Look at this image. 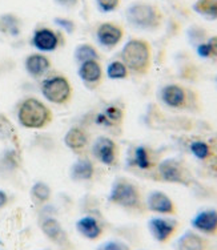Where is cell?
<instances>
[{"label": "cell", "mask_w": 217, "mask_h": 250, "mask_svg": "<svg viewBox=\"0 0 217 250\" xmlns=\"http://www.w3.org/2000/svg\"><path fill=\"white\" fill-rule=\"evenodd\" d=\"M40 91L45 100L56 105H65L73 97L72 84L63 75H53L47 77L42 83Z\"/></svg>", "instance_id": "5b68a950"}, {"label": "cell", "mask_w": 217, "mask_h": 250, "mask_svg": "<svg viewBox=\"0 0 217 250\" xmlns=\"http://www.w3.org/2000/svg\"><path fill=\"white\" fill-rule=\"evenodd\" d=\"M73 58L79 64H82L84 62H89V60H97L100 62V52L99 49L91 43H82L77 45L75 48V53H73Z\"/></svg>", "instance_id": "cb8c5ba5"}, {"label": "cell", "mask_w": 217, "mask_h": 250, "mask_svg": "<svg viewBox=\"0 0 217 250\" xmlns=\"http://www.w3.org/2000/svg\"><path fill=\"white\" fill-rule=\"evenodd\" d=\"M40 229L43 234L49 241H52L55 245L60 250H72L73 246L71 244L69 236L63 225L53 217H45L40 222Z\"/></svg>", "instance_id": "8fae6325"}, {"label": "cell", "mask_w": 217, "mask_h": 250, "mask_svg": "<svg viewBox=\"0 0 217 250\" xmlns=\"http://www.w3.org/2000/svg\"><path fill=\"white\" fill-rule=\"evenodd\" d=\"M77 233L89 241L100 240L104 234V229L100 221L93 216L80 217L75 224Z\"/></svg>", "instance_id": "e0dca14e"}, {"label": "cell", "mask_w": 217, "mask_h": 250, "mask_svg": "<svg viewBox=\"0 0 217 250\" xmlns=\"http://www.w3.org/2000/svg\"><path fill=\"white\" fill-rule=\"evenodd\" d=\"M176 250H211V241L196 230H187L177 238Z\"/></svg>", "instance_id": "2e32d148"}, {"label": "cell", "mask_w": 217, "mask_h": 250, "mask_svg": "<svg viewBox=\"0 0 217 250\" xmlns=\"http://www.w3.org/2000/svg\"><path fill=\"white\" fill-rule=\"evenodd\" d=\"M191 225L193 230L201 233L203 236H217V209L208 208L197 212L191 220Z\"/></svg>", "instance_id": "4fadbf2b"}, {"label": "cell", "mask_w": 217, "mask_h": 250, "mask_svg": "<svg viewBox=\"0 0 217 250\" xmlns=\"http://www.w3.org/2000/svg\"><path fill=\"white\" fill-rule=\"evenodd\" d=\"M120 4L121 0H96L97 8L104 14L115 12L116 10H119Z\"/></svg>", "instance_id": "f1b7e54d"}, {"label": "cell", "mask_w": 217, "mask_h": 250, "mask_svg": "<svg viewBox=\"0 0 217 250\" xmlns=\"http://www.w3.org/2000/svg\"><path fill=\"white\" fill-rule=\"evenodd\" d=\"M55 24L60 27V28L68 32V34H72L75 32V28H76V25L73 23L71 19H67V18H55Z\"/></svg>", "instance_id": "f546056e"}, {"label": "cell", "mask_w": 217, "mask_h": 250, "mask_svg": "<svg viewBox=\"0 0 217 250\" xmlns=\"http://www.w3.org/2000/svg\"><path fill=\"white\" fill-rule=\"evenodd\" d=\"M93 176H95V165L88 159H77L69 168V177L76 183L91 181Z\"/></svg>", "instance_id": "7402d4cb"}, {"label": "cell", "mask_w": 217, "mask_h": 250, "mask_svg": "<svg viewBox=\"0 0 217 250\" xmlns=\"http://www.w3.org/2000/svg\"><path fill=\"white\" fill-rule=\"evenodd\" d=\"M191 153L200 161H209L213 157V148L212 145L203 141V140H196L192 144L189 145Z\"/></svg>", "instance_id": "484cf974"}, {"label": "cell", "mask_w": 217, "mask_h": 250, "mask_svg": "<svg viewBox=\"0 0 217 250\" xmlns=\"http://www.w3.org/2000/svg\"><path fill=\"white\" fill-rule=\"evenodd\" d=\"M126 119V112L119 105H108L102 112H99L95 119V123L106 128L120 126Z\"/></svg>", "instance_id": "ffe728a7"}, {"label": "cell", "mask_w": 217, "mask_h": 250, "mask_svg": "<svg viewBox=\"0 0 217 250\" xmlns=\"http://www.w3.org/2000/svg\"><path fill=\"white\" fill-rule=\"evenodd\" d=\"M207 45L209 49V59H216L217 60V35L209 36L207 39Z\"/></svg>", "instance_id": "d6a6232c"}, {"label": "cell", "mask_w": 217, "mask_h": 250, "mask_svg": "<svg viewBox=\"0 0 217 250\" xmlns=\"http://www.w3.org/2000/svg\"><path fill=\"white\" fill-rule=\"evenodd\" d=\"M108 201L112 205L123 208L130 212L141 213L147 209L145 198L143 197L140 188L126 177L115 178L108 193Z\"/></svg>", "instance_id": "3957f363"}, {"label": "cell", "mask_w": 217, "mask_h": 250, "mask_svg": "<svg viewBox=\"0 0 217 250\" xmlns=\"http://www.w3.org/2000/svg\"><path fill=\"white\" fill-rule=\"evenodd\" d=\"M59 7H63L65 10H73V8H76L79 3H80V0H53Z\"/></svg>", "instance_id": "836d02e7"}, {"label": "cell", "mask_w": 217, "mask_h": 250, "mask_svg": "<svg viewBox=\"0 0 217 250\" xmlns=\"http://www.w3.org/2000/svg\"><path fill=\"white\" fill-rule=\"evenodd\" d=\"M31 43L39 52L47 53L53 52L59 48L60 39L53 29L48 28V27H42L35 31L32 39H31Z\"/></svg>", "instance_id": "9a60e30c"}, {"label": "cell", "mask_w": 217, "mask_h": 250, "mask_svg": "<svg viewBox=\"0 0 217 250\" xmlns=\"http://www.w3.org/2000/svg\"><path fill=\"white\" fill-rule=\"evenodd\" d=\"M215 82H216V85H217V76H216V79H215Z\"/></svg>", "instance_id": "d590c367"}, {"label": "cell", "mask_w": 217, "mask_h": 250, "mask_svg": "<svg viewBox=\"0 0 217 250\" xmlns=\"http://www.w3.org/2000/svg\"><path fill=\"white\" fill-rule=\"evenodd\" d=\"M92 156L106 167H115L119 163L120 148L115 140L107 136H99L92 143Z\"/></svg>", "instance_id": "ba28073f"}, {"label": "cell", "mask_w": 217, "mask_h": 250, "mask_svg": "<svg viewBox=\"0 0 217 250\" xmlns=\"http://www.w3.org/2000/svg\"><path fill=\"white\" fill-rule=\"evenodd\" d=\"M96 40L103 48L112 49L116 48L124 40L126 29L121 24L116 21H104L97 25Z\"/></svg>", "instance_id": "30bf717a"}, {"label": "cell", "mask_w": 217, "mask_h": 250, "mask_svg": "<svg viewBox=\"0 0 217 250\" xmlns=\"http://www.w3.org/2000/svg\"><path fill=\"white\" fill-rule=\"evenodd\" d=\"M132 164L140 170H153L157 167L154 150L148 145H137L132 153Z\"/></svg>", "instance_id": "ac0fdd59"}, {"label": "cell", "mask_w": 217, "mask_h": 250, "mask_svg": "<svg viewBox=\"0 0 217 250\" xmlns=\"http://www.w3.org/2000/svg\"><path fill=\"white\" fill-rule=\"evenodd\" d=\"M77 75L84 83V85H87L89 89H96L99 85H102L103 79H104V69L100 62L89 60V62L79 64Z\"/></svg>", "instance_id": "5bb4252c"}, {"label": "cell", "mask_w": 217, "mask_h": 250, "mask_svg": "<svg viewBox=\"0 0 217 250\" xmlns=\"http://www.w3.org/2000/svg\"><path fill=\"white\" fill-rule=\"evenodd\" d=\"M127 23L132 28L137 31H145V32H154L159 31L164 24V14L160 10L159 5L137 0L130 3L127 7L126 12Z\"/></svg>", "instance_id": "6da1fadb"}, {"label": "cell", "mask_w": 217, "mask_h": 250, "mask_svg": "<svg viewBox=\"0 0 217 250\" xmlns=\"http://www.w3.org/2000/svg\"><path fill=\"white\" fill-rule=\"evenodd\" d=\"M145 208H147V210H150L157 216L174 217L177 214V205L167 193L161 192V190H153L147 196Z\"/></svg>", "instance_id": "7c38bea8"}, {"label": "cell", "mask_w": 217, "mask_h": 250, "mask_svg": "<svg viewBox=\"0 0 217 250\" xmlns=\"http://www.w3.org/2000/svg\"><path fill=\"white\" fill-rule=\"evenodd\" d=\"M7 204H8V196L4 190L0 189V209H3Z\"/></svg>", "instance_id": "e575fe53"}, {"label": "cell", "mask_w": 217, "mask_h": 250, "mask_svg": "<svg viewBox=\"0 0 217 250\" xmlns=\"http://www.w3.org/2000/svg\"><path fill=\"white\" fill-rule=\"evenodd\" d=\"M130 73V69L121 60H113L107 65L106 75L111 80H127Z\"/></svg>", "instance_id": "4316f807"}, {"label": "cell", "mask_w": 217, "mask_h": 250, "mask_svg": "<svg viewBox=\"0 0 217 250\" xmlns=\"http://www.w3.org/2000/svg\"><path fill=\"white\" fill-rule=\"evenodd\" d=\"M51 188L43 181H38L35 183L31 188V196L34 198V201L39 202V204H45L51 200Z\"/></svg>", "instance_id": "83f0119b"}, {"label": "cell", "mask_w": 217, "mask_h": 250, "mask_svg": "<svg viewBox=\"0 0 217 250\" xmlns=\"http://www.w3.org/2000/svg\"><path fill=\"white\" fill-rule=\"evenodd\" d=\"M148 230L156 242L168 244L179 233L180 222L172 216H156L148 221Z\"/></svg>", "instance_id": "52a82bcc"}, {"label": "cell", "mask_w": 217, "mask_h": 250, "mask_svg": "<svg viewBox=\"0 0 217 250\" xmlns=\"http://www.w3.org/2000/svg\"><path fill=\"white\" fill-rule=\"evenodd\" d=\"M22 32V20L18 15L3 14L0 15V34L8 36H19Z\"/></svg>", "instance_id": "603a6c76"}, {"label": "cell", "mask_w": 217, "mask_h": 250, "mask_svg": "<svg viewBox=\"0 0 217 250\" xmlns=\"http://www.w3.org/2000/svg\"><path fill=\"white\" fill-rule=\"evenodd\" d=\"M120 58L121 62L130 69V72L144 76L152 68V60H153L152 45L145 39L130 38L121 49Z\"/></svg>", "instance_id": "7a4b0ae2"}, {"label": "cell", "mask_w": 217, "mask_h": 250, "mask_svg": "<svg viewBox=\"0 0 217 250\" xmlns=\"http://www.w3.org/2000/svg\"><path fill=\"white\" fill-rule=\"evenodd\" d=\"M160 100L172 109H187L191 104V91L181 84H167L160 89Z\"/></svg>", "instance_id": "9c48e42d"}, {"label": "cell", "mask_w": 217, "mask_h": 250, "mask_svg": "<svg viewBox=\"0 0 217 250\" xmlns=\"http://www.w3.org/2000/svg\"><path fill=\"white\" fill-rule=\"evenodd\" d=\"M0 133L4 136H8L11 139L15 137V130L12 124L10 123L8 119H5L4 116L0 115Z\"/></svg>", "instance_id": "4dcf8cb0"}, {"label": "cell", "mask_w": 217, "mask_h": 250, "mask_svg": "<svg viewBox=\"0 0 217 250\" xmlns=\"http://www.w3.org/2000/svg\"><path fill=\"white\" fill-rule=\"evenodd\" d=\"M51 67H52V64H51L49 58H47L42 52L31 53V55H28L25 58V71H27L29 76H32L34 79H39V77L44 76L51 69Z\"/></svg>", "instance_id": "d6986e66"}, {"label": "cell", "mask_w": 217, "mask_h": 250, "mask_svg": "<svg viewBox=\"0 0 217 250\" xmlns=\"http://www.w3.org/2000/svg\"><path fill=\"white\" fill-rule=\"evenodd\" d=\"M53 115L48 106L36 97H28L20 103L18 121L27 129H42L52 123Z\"/></svg>", "instance_id": "277c9868"}, {"label": "cell", "mask_w": 217, "mask_h": 250, "mask_svg": "<svg viewBox=\"0 0 217 250\" xmlns=\"http://www.w3.org/2000/svg\"><path fill=\"white\" fill-rule=\"evenodd\" d=\"M97 250H130L128 249V246L126 244H123L121 241L117 240H111V241H107L104 244L97 248Z\"/></svg>", "instance_id": "1f68e13d"}, {"label": "cell", "mask_w": 217, "mask_h": 250, "mask_svg": "<svg viewBox=\"0 0 217 250\" xmlns=\"http://www.w3.org/2000/svg\"><path fill=\"white\" fill-rule=\"evenodd\" d=\"M193 11L207 20H217V0H196Z\"/></svg>", "instance_id": "d4e9b609"}, {"label": "cell", "mask_w": 217, "mask_h": 250, "mask_svg": "<svg viewBox=\"0 0 217 250\" xmlns=\"http://www.w3.org/2000/svg\"><path fill=\"white\" fill-rule=\"evenodd\" d=\"M64 144L72 152H82L89 145V135L82 126H72L64 135Z\"/></svg>", "instance_id": "44dd1931"}, {"label": "cell", "mask_w": 217, "mask_h": 250, "mask_svg": "<svg viewBox=\"0 0 217 250\" xmlns=\"http://www.w3.org/2000/svg\"><path fill=\"white\" fill-rule=\"evenodd\" d=\"M156 172L160 181L176 185L189 187L192 184V176L189 173L188 168L181 160L176 157H168L159 161L156 167Z\"/></svg>", "instance_id": "8992f818"}]
</instances>
